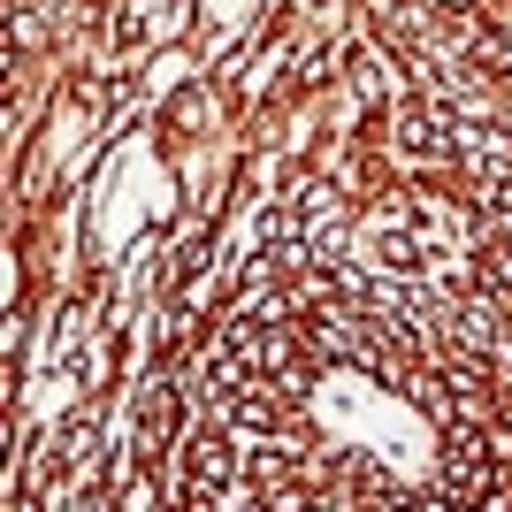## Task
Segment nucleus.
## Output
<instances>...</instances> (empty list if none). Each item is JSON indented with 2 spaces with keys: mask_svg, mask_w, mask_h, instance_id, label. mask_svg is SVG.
I'll use <instances>...</instances> for the list:
<instances>
[{
  "mask_svg": "<svg viewBox=\"0 0 512 512\" xmlns=\"http://www.w3.org/2000/svg\"><path fill=\"white\" fill-rule=\"evenodd\" d=\"M497 482V451H490V428L482 421H451V451H444V497L459 505H482Z\"/></svg>",
  "mask_w": 512,
  "mask_h": 512,
  "instance_id": "nucleus-1",
  "label": "nucleus"
},
{
  "mask_svg": "<svg viewBox=\"0 0 512 512\" xmlns=\"http://www.w3.org/2000/svg\"><path fill=\"white\" fill-rule=\"evenodd\" d=\"M237 490V444L230 436H199L192 459H184V497L192 505H230Z\"/></svg>",
  "mask_w": 512,
  "mask_h": 512,
  "instance_id": "nucleus-2",
  "label": "nucleus"
},
{
  "mask_svg": "<svg viewBox=\"0 0 512 512\" xmlns=\"http://www.w3.org/2000/svg\"><path fill=\"white\" fill-rule=\"evenodd\" d=\"M169 436H176V383L153 375V383L138 390V459H161Z\"/></svg>",
  "mask_w": 512,
  "mask_h": 512,
  "instance_id": "nucleus-3",
  "label": "nucleus"
}]
</instances>
